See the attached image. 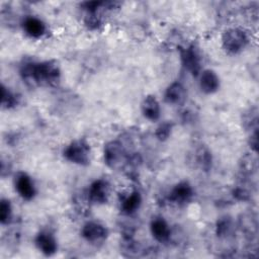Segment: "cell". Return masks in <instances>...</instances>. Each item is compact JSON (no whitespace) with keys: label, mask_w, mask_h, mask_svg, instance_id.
Here are the masks:
<instances>
[{"label":"cell","mask_w":259,"mask_h":259,"mask_svg":"<svg viewBox=\"0 0 259 259\" xmlns=\"http://www.w3.org/2000/svg\"><path fill=\"white\" fill-rule=\"evenodd\" d=\"M34 242L37 249L45 256H53L58 250L57 239L55 238L54 234L51 233L50 231H47V230L40 231L35 236Z\"/></svg>","instance_id":"cell-10"},{"label":"cell","mask_w":259,"mask_h":259,"mask_svg":"<svg viewBox=\"0 0 259 259\" xmlns=\"http://www.w3.org/2000/svg\"><path fill=\"white\" fill-rule=\"evenodd\" d=\"M249 37L247 32L240 27L227 29L222 35L223 49L230 55H237L248 45Z\"/></svg>","instance_id":"cell-3"},{"label":"cell","mask_w":259,"mask_h":259,"mask_svg":"<svg viewBox=\"0 0 259 259\" xmlns=\"http://www.w3.org/2000/svg\"><path fill=\"white\" fill-rule=\"evenodd\" d=\"M141 109L143 115L151 120L156 121L160 118L161 115V107L160 103L154 95H147L141 104Z\"/></svg>","instance_id":"cell-15"},{"label":"cell","mask_w":259,"mask_h":259,"mask_svg":"<svg viewBox=\"0 0 259 259\" xmlns=\"http://www.w3.org/2000/svg\"><path fill=\"white\" fill-rule=\"evenodd\" d=\"M61 69L55 61L35 62L33 69V86L55 87L60 83Z\"/></svg>","instance_id":"cell-1"},{"label":"cell","mask_w":259,"mask_h":259,"mask_svg":"<svg viewBox=\"0 0 259 259\" xmlns=\"http://www.w3.org/2000/svg\"><path fill=\"white\" fill-rule=\"evenodd\" d=\"M108 235L105 226L98 222H87L83 225L81 230V236L91 244L102 243Z\"/></svg>","instance_id":"cell-9"},{"label":"cell","mask_w":259,"mask_h":259,"mask_svg":"<svg viewBox=\"0 0 259 259\" xmlns=\"http://www.w3.org/2000/svg\"><path fill=\"white\" fill-rule=\"evenodd\" d=\"M85 25L91 29V30H94V29H97L100 27V25L102 24V17L99 13V11H96V12H91V13H86V16H85Z\"/></svg>","instance_id":"cell-22"},{"label":"cell","mask_w":259,"mask_h":259,"mask_svg":"<svg viewBox=\"0 0 259 259\" xmlns=\"http://www.w3.org/2000/svg\"><path fill=\"white\" fill-rule=\"evenodd\" d=\"M19 102V97L16 93L6 87L4 84L1 85V105L5 109L14 108Z\"/></svg>","instance_id":"cell-18"},{"label":"cell","mask_w":259,"mask_h":259,"mask_svg":"<svg viewBox=\"0 0 259 259\" xmlns=\"http://www.w3.org/2000/svg\"><path fill=\"white\" fill-rule=\"evenodd\" d=\"M186 89L182 83L175 81L171 83L165 91V100L169 104L179 105L182 104L186 99Z\"/></svg>","instance_id":"cell-14"},{"label":"cell","mask_w":259,"mask_h":259,"mask_svg":"<svg viewBox=\"0 0 259 259\" xmlns=\"http://www.w3.org/2000/svg\"><path fill=\"white\" fill-rule=\"evenodd\" d=\"M14 186L18 195L24 200H31L36 194V188L33 180L25 172H18L15 175Z\"/></svg>","instance_id":"cell-8"},{"label":"cell","mask_w":259,"mask_h":259,"mask_svg":"<svg viewBox=\"0 0 259 259\" xmlns=\"http://www.w3.org/2000/svg\"><path fill=\"white\" fill-rule=\"evenodd\" d=\"M142 204V195L138 190L127 193L120 201V210L123 214L130 215L135 213Z\"/></svg>","instance_id":"cell-16"},{"label":"cell","mask_w":259,"mask_h":259,"mask_svg":"<svg viewBox=\"0 0 259 259\" xmlns=\"http://www.w3.org/2000/svg\"><path fill=\"white\" fill-rule=\"evenodd\" d=\"M240 228L246 236H255L257 234V221L253 214L245 213L240 219Z\"/></svg>","instance_id":"cell-20"},{"label":"cell","mask_w":259,"mask_h":259,"mask_svg":"<svg viewBox=\"0 0 259 259\" xmlns=\"http://www.w3.org/2000/svg\"><path fill=\"white\" fill-rule=\"evenodd\" d=\"M11 219H12L11 202L6 198H2L0 200V223L2 225H7L11 222Z\"/></svg>","instance_id":"cell-21"},{"label":"cell","mask_w":259,"mask_h":259,"mask_svg":"<svg viewBox=\"0 0 259 259\" xmlns=\"http://www.w3.org/2000/svg\"><path fill=\"white\" fill-rule=\"evenodd\" d=\"M22 28L25 34L31 38H39L47 31L45 22L35 16L25 17L22 21Z\"/></svg>","instance_id":"cell-13"},{"label":"cell","mask_w":259,"mask_h":259,"mask_svg":"<svg viewBox=\"0 0 259 259\" xmlns=\"http://www.w3.org/2000/svg\"><path fill=\"white\" fill-rule=\"evenodd\" d=\"M180 60L184 69L192 76L197 77L201 72V57L194 45L180 50Z\"/></svg>","instance_id":"cell-5"},{"label":"cell","mask_w":259,"mask_h":259,"mask_svg":"<svg viewBox=\"0 0 259 259\" xmlns=\"http://www.w3.org/2000/svg\"><path fill=\"white\" fill-rule=\"evenodd\" d=\"M63 156L67 161L73 164L86 166L90 163V146L84 139L74 140L64 149Z\"/></svg>","instance_id":"cell-2"},{"label":"cell","mask_w":259,"mask_h":259,"mask_svg":"<svg viewBox=\"0 0 259 259\" xmlns=\"http://www.w3.org/2000/svg\"><path fill=\"white\" fill-rule=\"evenodd\" d=\"M233 195L234 197L237 199V200H240V201H246L250 198V193L249 191L244 188V187H236L233 191Z\"/></svg>","instance_id":"cell-24"},{"label":"cell","mask_w":259,"mask_h":259,"mask_svg":"<svg viewBox=\"0 0 259 259\" xmlns=\"http://www.w3.org/2000/svg\"><path fill=\"white\" fill-rule=\"evenodd\" d=\"M110 193V185L105 179L94 180L87 191V198L93 204H104L107 202Z\"/></svg>","instance_id":"cell-6"},{"label":"cell","mask_w":259,"mask_h":259,"mask_svg":"<svg viewBox=\"0 0 259 259\" xmlns=\"http://www.w3.org/2000/svg\"><path fill=\"white\" fill-rule=\"evenodd\" d=\"M128 156L122 143L119 141H110L104 146V163L110 169H118L125 166Z\"/></svg>","instance_id":"cell-4"},{"label":"cell","mask_w":259,"mask_h":259,"mask_svg":"<svg viewBox=\"0 0 259 259\" xmlns=\"http://www.w3.org/2000/svg\"><path fill=\"white\" fill-rule=\"evenodd\" d=\"M195 159H196L197 165L203 171H208L211 168V164H212L211 152L205 146H201L196 151Z\"/></svg>","instance_id":"cell-19"},{"label":"cell","mask_w":259,"mask_h":259,"mask_svg":"<svg viewBox=\"0 0 259 259\" xmlns=\"http://www.w3.org/2000/svg\"><path fill=\"white\" fill-rule=\"evenodd\" d=\"M173 128V123L170 121H164L162 122L155 132V136L159 141H166L172 132Z\"/></svg>","instance_id":"cell-23"},{"label":"cell","mask_w":259,"mask_h":259,"mask_svg":"<svg viewBox=\"0 0 259 259\" xmlns=\"http://www.w3.org/2000/svg\"><path fill=\"white\" fill-rule=\"evenodd\" d=\"M199 88L205 94H212L220 88V78L218 74L211 69H205L200 72Z\"/></svg>","instance_id":"cell-11"},{"label":"cell","mask_w":259,"mask_h":259,"mask_svg":"<svg viewBox=\"0 0 259 259\" xmlns=\"http://www.w3.org/2000/svg\"><path fill=\"white\" fill-rule=\"evenodd\" d=\"M150 231L152 236L160 243H167L171 237V229L162 217H155L151 221Z\"/></svg>","instance_id":"cell-12"},{"label":"cell","mask_w":259,"mask_h":259,"mask_svg":"<svg viewBox=\"0 0 259 259\" xmlns=\"http://www.w3.org/2000/svg\"><path fill=\"white\" fill-rule=\"evenodd\" d=\"M235 224L231 217L224 215L218 219L215 224V235L220 239H228L234 235Z\"/></svg>","instance_id":"cell-17"},{"label":"cell","mask_w":259,"mask_h":259,"mask_svg":"<svg viewBox=\"0 0 259 259\" xmlns=\"http://www.w3.org/2000/svg\"><path fill=\"white\" fill-rule=\"evenodd\" d=\"M194 195L193 188L188 181H180L174 185V187L170 190L168 199L171 203L176 205H185L188 203Z\"/></svg>","instance_id":"cell-7"}]
</instances>
